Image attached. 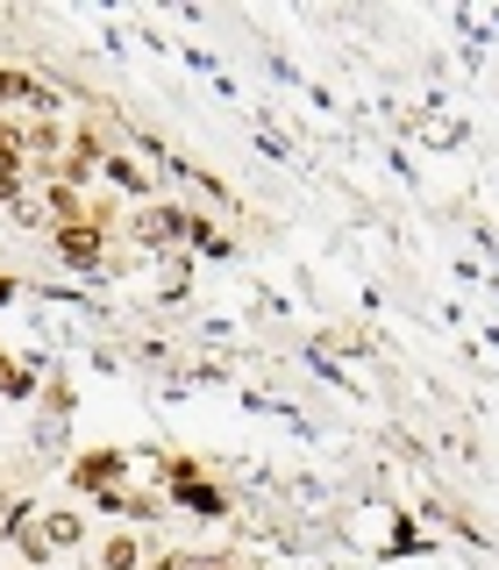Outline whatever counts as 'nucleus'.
<instances>
[{"label": "nucleus", "instance_id": "obj_5", "mask_svg": "<svg viewBox=\"0 0 499 570\" xmlns=\"http://www.w3.org/2000/svg\"><path fill=\"white\" fill-rule=\"evenodd\" d=\"M143 563H150V549H143L129 528H121V534H107V542L94 549V570H143Z\"/></svg>", "mask_w": 499, "mask_h": 570}, {"label": "nucleus", "instance_id": "obj_10", "mask_svg": "<svg viewBox=\"0 0 499 570\" xmlns=\"http://www.w3.org/2000/svg\"><path fill=\"white\" fill-rule=\"evenodd\" d=\"M178 570H236V563H228V557H186Z\"/></svg>", "mask_w": 499, "mask_h": 570}, {"label": "nucleus", "instance_id": "obj_9", "mask_svg": "<svg viewBox=\"0 0 499 570\" xmlns=\"http://www.w3.org/2000/svg\"><path fill=\"white\" fill-rule=\"evenodd\" d=\"M29 385H36V371H29V364H14V356H0V392L14 400V392H29Z\"/></svg>", "mask_w": 499, "mask_h": 570}, {"label": "nucleus", "instance_id": "obj_6", "mask_svg": "<svg viewBox=\"0 0 499 570\" xmlns=\"http://www.w3.org/2000/svg\"><path fill=\"white\" fill-rule=\"evenodd\" d=\"M107 186H121V193H136V200H150V186H157V171H143V157H129V150H115L107 157Z\"/></svg>", "mask_w": 499, "mask_h": 570}, {"label": "nucleus", "instance_id": "obj_8", "mask_svg": "<svg viewBox=\"0 0 499 570\" xmlns=\"http://www.w3.org/2000/svg\"><path fill=\"white\" fill-rule=\"evenodd\" d=\"M100 513H121V521H157V513H165V499H157V492H107L100 499Z\"/></svg>", "mask_w": 499, "mask_h": 570}, {"label": "nucleus", "instance_id": "obj_2", "mask_svg": "<svg viewBox=\"0 0 499 570\" xmlns=\"http://www.w3.org/2000/svg\"><path fill=\"white\" fill-rule=\"evenodd\" d=\"M0 528H8L14 557H22L29 570H43V563H50V542H43V513H36V507H8V513H0Z\"/></svg>", "mask_w": 499, "mask_h": 570}, {"label": "nucleus", "instance_id": "obj_7", "mask_svg": "<svg viewBox=\"0 0 499 570\" xmlns=\"http://www.w3.org/2000/svg\"><path fill=\"white\" fill-rule=\"evenodd\" d=\"M43 542H50V557H58V549H79L86 542V513L79 507H50L43 513Z\"/></svg>", "mask_w": 499, "mask_h": 570}, {"label": "nucleus", "instance_id": "obj_1", "mask_svg": "<svg viewBox=\"0 0 499 570\" xmlns=\"http://www.w3.org/2000/svg\"><path fill=\"white\" fill-rule=\"evenodd\" d=\"M121 478H129V456H121V450H86V456H71V492L107 499Z\"/></svg>", "mask_w": 499, "mask_h": 570}, {"label": "nucleus", "instance_id": "obj_4", "mask_svg": "<svg viewBox=\"0 0 499 570\" xmlns=\"http://www.w3.org/2000/svg\"><path fill=\"white\" fill-rule=\"evenodd\" d=\"M178 236H186V214H178V207L150 200V207L136 214V243H143V249H165V243H178Z\"/></svg>", "mask_w": 499, "mask_h": 570}, {"label": "nucleus", "instance_id": "obj_3", "mask_svg": "<svg viewBox=\"0 0 499 570\" xmlns=\"http://www.w3.org/2000/svg\"><path fill=\"white\" fill-rule=\"evenodd\" d=\"M58 257L79 264V272H100V264H107V236L86 228V222H71V228H58Z\"/></svg>", "mask_w": 499, "mask_h": 570}]
</instances>
